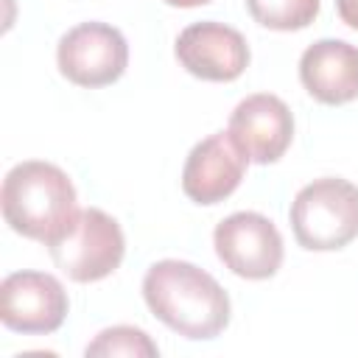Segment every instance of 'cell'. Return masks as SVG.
<instances>
[{
  "label": "cell",
  "instance_id": "obj_8",
  "mask_svg": "<svg viewBox=\"0 0 358 358\" xmlns=\"http://www.w3.org/2000/svg\"><path fill=\"white\" fill-rule=\"evenodd\" d=\"M227 134L249 162L271 165L294 140V115L282 98L257 92L232 109Z\"/></svg>",
  "mask_w": 358,
  "mask_h": 358
},
{
  "label": "cell",
  "instance_id": "obj_15",
  "mask_svg": "<svg viewBox=\"0 0 358 358\" xmlns=\"http://www.w3.org/2000/svg\"><path fill=\"white\" fill-rule=\"evenodd\" d=\"M165 3L173 6V8H199V6H207L213 0H165Z\"/></svg>",
  "mask_w": 358,
  "mask_h": 358
},
{
  "label": "cell",
  "instance_id": "obj_6",
  "mask_svg": "<svg viewBox=\"0 0 358 358\" xmlns=\"http://www.w3.org/2000/svg\"><path fill=\"white\" fill-rule=\"evenodd\" d=\"M213 246L218 260L243 280H268L282 266V235L280 229L260 213H232L227 215L215 232Z\"/></svg>",
  "mask_w": 358,
  "mask_h": 358
},
{
  "label": "cell",
  "instance_id": "obj_12",
  "mask_svg": "<svg viewBox=\"0 0 358 358\" xmlns=\"http://www.w3.org/2000/svg\"><path fill=\"white\" fill-rule=\"evenodd\" d=\"M322 0H246L252 20L268 31H302L319 14Z\"/></svg>",
  "mask_w": 358,
  "mask_h": 358
},
{
  "label": "cell",
  "instance_id": "obj_5",
  "mask_svg": "<svg viewBox=\"0 0 358 358\" xmlns=\"http://www.w3.org/2000/svg\"><path fill=\"white\" fill-rule=\"evenodd\" d=\"M56 64L76 87H109L126 73L129 45L123 34L106 22H81L59 39Z\"/></svg>",
  "mask_w": 358,
  "mask_h": 358
},
{
  "label": "cell",
  "instance_id": "obj_9",
  "mask_svg": "<svg viewBox=\"0 0 358 358\" xmlns=\"http://www.w3.org/2000/svg\"><path fill=\"white\" fill-rule=\"evenodd\" d=\"M176 62L201 81H235L249 67V45L241 31L204 20L176 36Z\"/></svg>",
  "mask_w": 358,
  "mask_h": 358
},
{
  "label": "cell",
  "instance_id": "obj_7",
  "mask_svg": "<svg viewBox=\"0 0 358 358\" xmlns=\"http://www.w3.org/2000/svg\"><path fill=\"white\" fill-rule=\"evenodd\" d=\"M70 310L64 285L45 271H14L0 282V322L22 336L56 333Z\"/></svg>",
  "mask_w": 358,
  "mask_h": 358
},
{
  "label": "cell",
  "instance_id": "obj_11",
  "mask_svg": "<svg viewBox=\"0 0 358 358\" xmlns=\"http://www.w3.org/2000/svg\"><path fill=\"white\" fill-rule=\"evenodd\" d=\"M299 81L308 95L327 106L358 98V48L344 39H319L299 59Z\"/></svg>",
  "mask_w": 358,
  "mask_h": 358
},
{
  "label": "cell",
  "instance_id": "obj_3",
  "mask_svg": "<svg viewBox=\"0 0 358 358\" xmlns=\"http://www.w3.org/2000/svg\"><path fill=\"white\" fill-rule=\"evenodd\" d=\"M288 218L302 249H344L358 238V187L341 176L313 179L291 201Z\"/></svg>",
  "mask_w": 358,
  "mask_h": 358
},
{
  "label": "cell",
  "instance_id": "obj_2",
  "mask_svg": "<svg viewBox=\"0 0 358 358\" xmlns=\"http://www.w3.org/2000/svg\"><path fill=\"white\" fill-rule=\"evenodd\" d=\"M0 207L17 235L42 243H50L78 213L70 176L42 159H25L6 173Z\"/></svg>",
  "mask_w": 358,
  "mask_h": 358
},
{
  "label": "cell",
  "instance_id": "obj_14",
  "mask_svg": "<svg viewBox=\"0 0 358 358\" xmlns=\"http://www.w3.org/2000/svg\"><path fill=\"white\" fill-rule=\"evenodd\" d=\"M336 11H338L344 25L358 31V0H336Z\"/></svg>",
  "mask_w": 358,
  "mask_h": 358
},
{
  "label": "cell",
  "instance_id": "obj_10",
  "mask_svg": "<svg viewBox=\"0 0 358 358\" xmlns=\"http://www.w3.org/2000/svg\"><path fill=\"white\" fill-rule=\"evenodd\" d=\"M246 162L249 159L238 151L232 137L215 131L190 148L182 168V190L196 204H218L238 190Z\"/></svg>",
  "mask_w": 358,
  "mask_h": 358
},
{
  "label": "cell",
  "instance_id": "obj_1",
  "mask_svg": "<svg viewBox=\"0 0 358 358\" xmlns=\"http://www.w3.org/2000/svg\"><path fill=\"white\" fill-rule=\"evenodd\" d=\"M148 310L173 333L207 341L229 324V296L213 274L187 260H157L143 277Z\"/></svg>",
  "mask_w": 358,
  "mask_h": 358
},
{
  "label": "cell",
  "instance_id": "obj_13",
  "mask_svg": "<svg viewBox=\"0 0 358 358\" xmlns=\"http://www.w3.org/2000/svg\"><path fill=\"white\" fill-rule=\"evenodd\" d=\"M87 355H126V358H154L159 355V347L151 341V336L131 324H115L101 330L84 350Z\"/></svg>",
  "mask_w": 358,
  "mask_h": 358
},
{
  "label": "cell",
  "instance_id": "obj_4",
  "mask_svg": "<svg viewBox=\"0 0 358 358\" xmlns=\"http://www.w3.org/2000/svg\"><path fill=\"white\" fill-rule=\"evenodd\" d=\"M45 246L56 268H62L73 282H98L109 277L126 255L120 224L98 207L78 210L73 221Z\"/></svg>",
  "mask_w": 358,
  "mask_h": 358
}]
</instances>
